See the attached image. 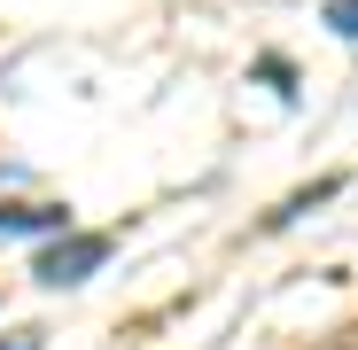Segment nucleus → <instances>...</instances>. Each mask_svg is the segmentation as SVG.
Masks as SVG:
<instances>
[{"mask_svg":"<svg viewBox=\"0 0 358 350\" xmlns=\"http://www.w3.org/2000/svg\"><path fill=\"white\" fill-rule=\"evenodd\" d=\"M101 257H109L101 233H71V226H63V242H55L31 272H39V288H78V280H94V272H101Z\"/></svg>","mask_w":358,"mask_h":350,"instance_id":"nucleus-1","label":"nucleus"},{"mask_svg":"<svg viewBox=\"0 0 358 350\" xmlns=\"http://www.w3.org/2000/svg\"><path fill=\"white\" fill-rule=\"evenodd\" d=\"M63 210H0V233H63Z\"/></svg>","mask_w":358,"mask_h":350,"instance_id":"nucleus-2","label":"nucleus"},{"mask_svg":"<svg viewBox=\"0 0 358 350\" xmlns=\"http://www.w3.org/2000/svg\"><path fill=\"white\" fill-rule=\"evenodd\" d=\"M327 31L335 39H358V0H327Z\"/></svg>","mask_w":358,"mask_h":350,"instance_id":"nucleus-3","label":"nucleus"},{"mask_svg":"<svg viewBox=\"0 0 358 350\" xmlns=\"http://www.w3.org/2000/svg\"><path fill=\"white\" fill-rule=\"evenodd\" d=\"M0 350H39V342H31V335H16V342H0Z\"/></svg>","mask_w":358,"mask_h":350,"instance_id":"nucleus-4","label":"nucleus"}]
</instances>
